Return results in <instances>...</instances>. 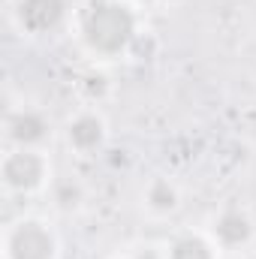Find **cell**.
<instances>
[{
	"label": "cell",
	"mask_w": 256,
	"mask_h": 259,
	"mask_svg": "<svg viewBox=\"0 0 256 259\" xmlns=\"http://www.w3.org/2000/svg\"><path fill=\"white\" fill-rule=\"evenodd\" d=\"M142 30V15L127 0H84L72 15V33L81 52L100 66L130 61Z\"/></svg>",
	"instance_id": "obj_1"
},
{
	"label": "cell",
	"mask_w": 256,
	"mask_h": 259,
	"mask_svg": "<svg viewBox=\"0 0 256 259\" xmlns=\"http://www.w3.org/2000/svg\"><path fill=\"white\" fill-rule=\"evenodd\" d=\"M61 235L52 226V220L39 214H24L15 217L3 229L0 253L3 259H61Z\"/></svg>",
	"instance_id": "obj_2"
},
{
	"label": "cell",
	"mask_w": 256,
	"mask_h": 259,
	"mask_svg": "<svg viewBox=\"0 0 256 259\" xmlns=\"http://www.w3.org/2000/svg\"><path fill=\"white\" fill-rule=\"evenodd\" d=\"M0 181L3 190L12 196L49 193V187L55 184L52 157L46 154V148H6L0 160Z\"/></svg>",
	"instance_id": "obj_3"
},
{
	"label": "cell",
	"mask_w": 256,
	"mask_h": 259,
	"mask_svg": "<svg viewBox=\"0 0 256 259\" xmlns=\"http://www.w3.org/2000/svg\"><path fill=\"white\" fill-rule=\"evenodd\" d=\"M72 0H15L12 3V21L21 30V36L46 39L72 24Z\"/></svg>",
	"instance_id": "obj_4"
},
{
	"label": "cell",
	"mask_w": 256,
	"mask_h": 259,
	"mask_svg": "<svg viewBox=\"0 0 256 259\" xmlns=\"http://www.w3.org/2000/svg\"><path fill=\"white\" fill-rule=\"evenodd\" d=\"M52 118L46 109L21 103V106H9L6 118H3V139L6 148H46L52 142Z\"/></svg>",
	"instance_id": "obj_5"
},
{
	"label": "cell",
	"mask_w": 256,
	"mask_h": 259,
	"mask_svg": "<svg viewBox=\"0 0 256 259\" xmlns=\"http://www.w3.org/2000/svg\"><path fill=\"white\" fill-rule=\"evenodd\" d=\"M109 139H112V130H109L106 115L91 106H81L78 112H72L64 124V142L75 157L103 154L109 148Z\"/></svg>",
	"instance_id": "obj_6"
},
{
	"label": "cell",
	"mask_w": 256,
	"mask_h": 259,
	"mask_svg": "<svg viewBox=\"0 0 256 259\" xmlns=\"http://www.w3.org/2000/svg\"><path fill=\"white\" fill-rule=\"evenodd\" d=\"M208 235L220 247V253H244L256 241V220L250 217L247 208L226 205L211 217Z\"/></svg>",
	"instance_id": "obj_7"
},
{
	"label": "cell",
	"mask_w": 256,
	"mask_h": 259,
	"mask_svg": "<svg viewBox=\"0 0 256 259\" xmlns=\"http://www.w3.org/2000/svg\"><path fill=\"white\" fill-rule=\"evenodd\" d=\"M142 208L154 220H169L181 208V187L169 175H154L142 187Z\"/></svg>",
	"instance_id": "obj_8"
},
{
	"label": "cell",
	"mask_w": 256,
	"mask_h": 259,
	"mask_svg": "<svg viewBox=\"0 0 256 259\" xmlns=\"http://www.w3.org/2000/svg\"><path fill=\"white\" fill-rule=\"evenodd\" d=\"M163 256L166 259H220V247L211 241L208 229L205 232L181 229L163 244Z\"/></svg>",
	"instance_id": "obj_9"
},
{
	"label": "cell",
	"mask_w": 256,
	"mask_h": 259,
	"mask_svg": "<svg viewBox=\"0 0 256 259\" xmlns=\"http://www.w3.org/2000/svg\"><path fill=\"white\" fill-rule=\"evenodd\" d=\"M112 91H115L112 75H109V69H106V66H100V64L88 66V69L75 78V97H78V103H81V106L100 109V106L112 97Z\"/></svg>",
	"instance_id": "obj_10"
},
{
	"label": "cell",
	"mask_w": 256,
	"mask_h": 259,
	"mask_svg": "<svg viewBox=\"0 0 256 259\" xmlns=\"http://www.w3.org/2000/svg\"><path fill=\"white\" fill-rule=\"evenodd\" d=\"M49 193H52L55 208L64 211V214H75V211H81V205H84V199H88L84 184L75 181V178H61V181H55V184L49 187Z\"/></svg>",
	"instance_id": "obj_11"
},
{
	"label": "cell",
	"mask_w": 256,
	"mask_h": 259,
	"mask_svg": "<svg viewBox=\"0 0 256 259\" xmlns=\"http://www.w3.org/2000/svg\"><path fill=\"white\" fill-rule=\"evenodd\" d=\"M115 259H166V256H163V247L145 244V247H136V250H130V253H118Z\"/></svg>",
	"instance_id": "obj_12"
},
{
	"label": "cell",
	"mask_w": 256,
	"mask_h": 259,
	"mask_svg": "<svg viewBox=\"0 0 256 259\" xmlns=\"http://www.w3.org/2000/svg\"><path fill=\"white\" fill-rule=\"evenodd\" d=\"M127 3H133L136 9H157V6H172L178 0H127Z\"/></svg>",
	"instance_id": "obj_13"
}]
</instances>
